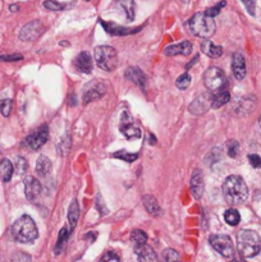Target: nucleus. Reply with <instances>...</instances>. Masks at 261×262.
<instances>
[{"mask_svg":"<svg viewBox=\"0 0 261 262\" xmlns=\"http://www.w3.org/2000/svg\"><path fill=\"white\" fill-rule=\"evenodd\" d=\"M232 70L236 80L238 81H242L245 78V76H246V62H245L244 55L240 54V52H236V54L233 55Z\"/></svg>","mask_w":261,"mask_h":262,"instance_id":"dca6fc26","label":"nucleus"},{"mask_svg":"<svg viewBox=\"0 0 261 262\" xmlns=\"http://www.w3.org/2000/svg\"><path fill=\"white\" fill-rule=\"evenodd\" d=\"M101 25L104 26V28H105L106 32H109V33H112V35H130V33H133V32H137L138 30H134V31H132V30H130V28H124V27H119V26L114 25V23H106V22L101 21Z\"/></svg>","mask_w":261,"mask_h":262,"instance_id":"393cba45","label":"nucleus"},{"mask_svg":"<svg viewBox=\"0 0 261 262\" xmlns=\"http://www.w3.org/2000/svg\"><path fill=\"white\" fill-rule=\"evenodd\" d=\"M18 9H19V7H18V5H12L11 7L12 12H16V11H18Z\"/></svg>","mask_w":261,"mask_h":262,"instance_id":"49530a36","label":"nucleus"},{"mask_svg":"<svg viewBox=\"0 0 261 262\" xmlns=\"http://www.w3.org/2000/svg\"><path fill=\"white\" fill-rule=\"evenodd\" d=\"M95 62L101 69L112 72L118 66V54L113 46H98L95 49Z\"/></svg>","mask_w":261,"mask_h":262,"instance_id":"39448f33","label":"nucleus"},{"mask_svg":"<svg viewBox=\"0 0 261 262\" xmlns=\"http://www.w3.org/2000/svg\"><path fill=\"white\" fill-rule=\"evenodd\" d=\"M238 148H240V145L238 142L234 140L228 141V144H227V151H228V155L230 157H236L237 154H238Z\"/></svg>","mask_w":261,"mask_h":262,"instance_id":"c9c22d12","label":"nucleus"},{"mask_svg":"<svg viewBox=\"0 0 261 262\" xmlns=\"http://www.w3.org/2000/svg\"><path fill=\"white\" fill-rule=\"evenodd\" d=\"M15 171V166L8 159H3L0 163V178L3 182H9Z\"/></svg>","mask_w":261,"mask_h":262,"instance_id":"b1692460","label":"nucleus"},{"mask_svg":"<svg viewBox=\"0 0 261 262\" xmlns=\"http://www.w3.org/2000/svg\"><path fill=\"white\" fill-rule=\"evenodd\" d=\"M12 106H13L12 100L5 98V100H3V102L0 104V112H1V114H3L4 116H9V114H11L12 112Z\"/></svg>","mask_w":261,"mask_h":262,"instance_id":"e433bc0d","label":"nucleus"},{"mask_svg":"<svg viewBox=\"0 0 261 262\" xmlns=\"http://www.w3.org/2000/svg\"><path fill=\"white\" fill-rule=\"evenodd\" d=\"M248 160H250V164L254 166V168H260L261 166V157L256 154L248 155Z\"/></svg>","mask_w":261,"mask_h":262,"instance_id":"79ce46f5","label":"nucleus"},{"mask_svg":"<svg viewBox=\"0 0 261 262\" xmlns=\"http://www.w3.org/2000/svg\"><path fill=\"white\" fill-rule=\"evenodd\" d=\"M242 3L245 4V7L248 11L251 16H255V5H256V0H242Z\"/></svg>","mask_w":261,"mask_h":262,"instance_id":"a19ab883","label":"nucleus"},{"mask_svg":"<svg viewBox=\"0 0 261 262\" xmlns=\"http://www.w3.org/2000/svg\"><path fill=\"white\" fill-rule=\"evenodd\" d=\"M223 196L232 206L244 203L248 196L246 183L238 175H230L223 183Z\"/></svg>","mask_w":261,"mask_h":262,"instance_id":"f257e3e1","label":"nucleus"},{"mask_svg":"<svg viewBox=\"0 0 261 262\" xmlns=\"http://www.w3.org/2000/svg\"><path fill=\"white\" fill-rule=\"evenodd\" d=\"M44 7L49 11H62L64 8L63 4L58 3V1H54V0H45L44 1Z\"/></svg>","mask_w":261,"mask_h":262,"instance_id":"58836bf2","label":"nucleus"},{"mask_svg":"<svg viewBox=\"0 0 261 262\" xmlns=\"http://www.w3.org/2000/svg\"><path fill=\"white\" fill-rule=\"evenodd\" d=\"M201 50L209 58H219L223 54V48L215 45L209 39H204V41L201 42Z\"/></svg>","mask_w":261,"mask_h":262,"instance_id":"412c9836","label":"nucleus"},{"mask_svg":"<svg viewBox=\"0 0 261 262\" xmlns=\"http://www.w3.org/2000/svg\"><path fill=\"white\" fill-rule=\"evenodd\" d=\"M74 66L82 73H91L92 72V59L90 54L86 51H82L80 55L74 59Z\"/></svg>","mask_w":261,"mask_h":262,"instance_id":"a211bd4d","label":"nucleus"},{"mask_svg":"<svg viewBox=\"0 0 261 262\" xmlns=\"http://www.w3.org/2000/svg\"><path fill=\"white\" fill-rule=\"evenodd\" d=\"M134 251H136V255H137L140 262H159L158 256L154 252V249L151 247H148V246H136Z\"/></svg>","mask_w":261,"mask_h":262,"instance_id":"f3484780","label":"nucleus"},{"mask_svg":"<svg viewBox=\"0 0 261 262\" xmlns=\"http://www.w3.org/2000/svg\"><path fill=\"white\" fill-rule=\"evenodd\" d=\"M226 1H220V3H218L216 5H214V7L209 8L208 11L205 12V13L208 14L209 17H215V16H218L219 13H220V11H222L223 7H226Z\"/></svg>","mask_w":261,"mask_h":262,"instance_id":"4c0bfd02","label":"nucleus"},{"mask_svg":"<svg viewBox=\"0 0 261 262\" xmlns=\"http://www.w3.org/2000/svg\"><path fill=\"white\" fill-rule=\"evenodd\" d=\"M142 202H144V206L147 210V213L152 216H160L162 215V207L159 206V202L156 201V198L151 195H146L142 198Z\"/></svg>","mask_w":261,"mask_h":262,"instance_id":"aec40b11","label":"nucleus"},{"mask_svg":"<svg viewBox=\"0 0 261 262\" xmlns=\"http://www.w3.org/2000/svg\"><path fill=\"white\" fill-rule=\"evenodd\" d=\"M120 7L123 8V11L126 12L128 21H132L134 18V0H119Z\"/></svg>","mask_w":261,"mask_h":262,"instance_id":"c85d7f7f","label":"nucleus"},{"mask_svg":"<svg viewBox=\"0 0 261 262\" xmlns=\"http://www.w3.org/2000/svg\"><path fill=\"white\" fill-rule=\"evenodd\" d=\"M69 148H71V138H65V140L62 141V144H60V150L67 152Z\"/></svg>","mask_w":261,"mask_h":262,"instance_id":"c03bdc74","label":"nucleus"},{"mask_svg":"<svg viewBox=\"0 0 261 262\" xmlns=\"http://www.w3.org/2000/svg\"><path fill=\"white\" fill-rule=\"evenodd\" d=\"M212 98H214L212 92H205V94L197 96L188 106L191 114H194V115L205 114L209 109L212 108Z\"/></svg>","mask_w":261,"mask_h":262,"instance_id":"6e6552de","label":"nucleus"},{"mask_svg":"<svg viewBox=\"0 0 261 262\" xmlns=\"http://www.w3.org/2000/svg\"><path fill=\"white\" fill-rule=\"evenodd\" d=\"M12 235L19 243H32L39 237V231L32 217H30L29 215H23L13 224Z\"/></svg>","mask_w":261,"mask_h":262,"instance_id":"f03ea898","label":"nucleus"},{"mask_svg":"<svg viewBox=\"0 0 261 262\" xmlns=\"http://www.w3.org/2000/svg\"><path fill=\"white\" fill-rule=\"evenodd\" d=\"M204 83L210 92H216L227 83L226 74L218 66H210L204 74Z\"/></svg>","mask_w":261,"mask_h":262,"instance_id":"423d86ee","label":"nucleus"},{"mask_svg":"<svg viewBox=\"0 0 261 262\" xmlns=\"http://www.w3.org/2000/svg\"><path fill=\"white\" fill-rule=\"evenodd\" d=\"M204 177L200 169H196L194 171V174L191 177V192L192 196L196 199H201L202 195H204Z\"/></svg>","mask_w":261,"mask_h":262,"instance_id":"4468645a","label":"nucleus"},{"mask_svg":"<svg viewBox=\"0 0 261 262\" xmlns=\"http://www.w3.org/2000/svg\"><path fill=\"white\" fill-rule=\"evenodd\" d=\"M130 239H132V242H133L136 246L146 245V242H147V235H146L145 231L136 229V230L132 231V234H130Z\"/></svg>","mask_w":261,"mask_h":262,"instance_id":"c756f323","label":"nucleus"},{"mask_svg":"<svg viewBox=\"0 0 261 262\" xmlns=\"http://www.w3.org/2000/svg\"><path fill=\"white\" fill-rule=\"evenodd\" d=\"M113 156L116 157V159H120V160L126 161V163H133V161L137 160L138 155L130 154V152H128V151H126V150H120V151H116Z\"/></svg>","mask_w":261,"mask_h":262,"instance_id":"7c9ffc66","label":"nucleus"},{"mask_svg":"<svg viewBox=\"0 0 261 262\" xmlns=\"http://www.w3.org/2000/svg\"><path fill=\"white\" fill-rule=\"evenodd\" d=\"M237 248L245 259L254 257L260 252L261 239L259 234L254 230H241L237 234Z\"/></svg>","mask_w":261,"mask_h":262,"instance_id":"7ed1b4c3","label":"nucleus"},{"mask_svg":"<svg viewBox=\"0 0 261 262\" xmlns=\"http://www.w3.org/2000/svg\"><path fill=\"white\" fill-rule=\"evenodd\" d=\"M41 191H43V187L37 179L31 175L25 179V195L30 202H36L41 195Z\"/></svg>","mask_w":261,"mask_h":262,"instance_id":"ddd939ff","label":"nucleus"},{"mask_svg":"<svg viewBox=\"0 0 261 262\" xmlns=\"http://www.w3.org/2000/svg\"><path fill=\"white\" fill-rule=\"evenodd\" d=\"M36 171H37V174L40 177H46L49 174L51 171V161H50L49 157L41 155L37 159V161H36Z\"/></svg>","mask_w":261,"mask_h":262,"instance_id":"5701e85b","label":"nucleus"},{"mask_svg":"<svg viewBox=\"0 0 261 262\" xmlns=\"http://www.w3.org/2000/svg\"><path fill=\"white\" fill-rule=\"evenodd\" d=\"M259 124H260V127H261V115H260V119H259Z\"/></svg>","mask_w":261,"mask_h":262,"instance_id":"09e8293b","label":"nucleus"},{"mask_svg":"<svg viewBox=\"0 0 261 262\" xmlns=\"http://www.w3.org/2000/svg\"><path fill=\"white\" fill-rule=\"evenodd\" d=\"M68 237H69V231L67 230V228H62V230L59 231V235H58L57 245H55V255L60 253L62 249L64 248V246L68 241Z\"/></svg>","mask_w":261,"mask_h":262,"instance_id":"cd10ccee","label":"nucleus"},{"mask_svg":"<svg viewBox=\"0 0 261 262\" xmlns=\"http://www.w3.org/2000/svg\"><path fill=\"white\" fill-rule=\"evenodd\" d=\"M126 77H127V80L132 81L133 83H136L141 88H145L146 76L137 66H130V68L126 70Z\"/></svg>","mask_w":261,"mask_h":262,"instance_id":"6ab92c4d","label":"nucleus"},{"mask_svg":"<svg viewBox=\"0 0 261 262\" xmlns=\"http://www.w3.org/2000/svg\"><path fill=\"white\" fill-rule=\"evenodd\" d=\"M106 94V86L99 81H92L83 88V104L96 101Z\"/></svg>","mask_w":261,"mask_h":262,"instance_id":"1a4fd4ad","label":"nucleus"},{"mask_svg":"<svg viewBox=\"0 0 261 262\" xmlns=\"http://www.w3.org/2000/svg\"><path fill=\"white\" fill-rule=\"evenodd\" d=\"M164 259H165V262H180L179 253L172 248L164 251Z\"/></svg>","mask_w":261,"mask_h":262,"instance_id":"f704fd0d","label":"nucleus"},{"mask_svg":"<svg viewBox=\"0 0 261 262\" xmlns=\"http://www.w3.org/2000/svg\"><path fill=\"white\" fill-rule=\"evenodd\" d=\"M230 95L228 91H220L218 95H215L212 98V109L222 108L223 105H226L227 102H229Z\"/></svg>","mask_w":261,"mask_h":262,"instance_id":"a878e982","label":"nucleus"},{"mask_svg":"<svg viewBox=\"0 0 261 262\" xmlns=\"http://www.w3.org/2000/svg\"><path fill=\"white\" fill-rule=\"evenodd\" d=\"M119 131L127 137L128 140H133V138H140L141 137V130L136 126V123L133 122V119L130 118V115L127 112H124L122 114L119 123Z\"/></svg>","mask_w":261,"mask_h":262,"instance_id":"9d476101","label":"nucleus"},{"mask_svg":"<svg viewBox=\"0 0 261 262\" xmlns=\"http://www.w3.org/2000/svg\"><path fill=\"white\" fill-rule=\"evenodd\" d=\"M45 31L43 22L41 21H32L22 28L21 33H19V39L22 41H33L39 37L43 32Z\"/></svg>","mask_w":261,"mask_h":262,"instance_id":"f8f14e48","label":"nucleus"},{"mask_svg":"<svg viewBox=\"0 0 261 262\" xmlns=\"http://www.w3.org/2000/svg\"><path fill=\"white\" fill-rule=\"evenodd\" d=\"M209 242L218 253L226 257V259H233L234 257V247L233 242L228 235L226 234H212L209 238Z\"/></svg>","mask_w":261,"mask_h":262,"instance_id":"0eeeda50","label":"nucleus"},{"mask_svg":"<svg viewBox=\"0 0 261 262\" xmlns=\"http://www.w3.org/2000/svg\"><path fill=\"white\" fill-rule=\"evenodd\" d=\"M220 156H222V152H220V150H219V148H214V150L210 151V154L206 156V159H205V163H206L208 165L215 164V163H218V161L220 160Z\"/></svg>","mask_w":261,"mask_h":262,"instance_id":"72a5a7b5","label":"nucleus"},{"mask_svg":"<svg viewBox=\"0 0 261 262\" xmlns=\"http://www.w3.org/2000/svg\"><path fill=\"white\" fill-rule=\"evenodd\" d=\"M215 22L214 18L209 17L208 14L198 12L191 18L190 30L195 36L201 37V39H210L215 33Z\"/></svg>","mask_w":261,"mask_h":262,"instance_id":"20e7f679","label":"nucleus"},{"mask_svg":"<svg viewBox=\"0 0 261 262\" xmlns=\"http://www.w3.org/2000/svg\"><path fill=\"white\" fill-rule=\"evenodd\" d=\"M192 52V44L190 41H183L176 45L166 46L164 50V54L166 56H176V55H183L187 56Z\"/></svg>","mask_w":261,"mask_h":262,"instance_id":"2eb2a0df","label":"nucleus"},{"mask_svg":"<svg viewBox=\"0 0 261 262\" xmlns=\"http://www.w3.org/2000/svg\"><path fill=\"white\" fill-rule=\"evenodd\" d=\"M15 168H16V170H17L18 174L23 175L26 171H27V169H29V163L26 161L25 157L17 156V159H16Z\"/></svg>","mask_w":261,"mask_h":262,"instance_id":"2f4dec72","label":"nucleus"},{"mask_svg":"<svg viewBox=\"0 0 261 262\" xmlns=\"http://www.w3.org/2000/svg\"><path fill=\"white\" fill-rule=\"evenodd\" d=\"M99 262H119V257L114 252H105Z\"/></svg>","mask_w":261,"mask_h":262,"instance_id":"ea45409f","label":"nucleus"},{"mask_svg":"<svg viewBox=\"0 0 261 262\" xmlns=\"http://www.w3.org/2000/svg\"><path fill=\"white\" fill-rule=\"evenodd\" d=\"M184 1H186V3H187V1H188V0H184Z\"/></svg>","mask_w":261,"mask_h":262,"instance_id":"8fccbe9b","label":"nucleus"},{"mask_svg":"<svg viewBox=\"0 0 261 262\" xmlns=\"http://www.w3.org/2000/svg\"><path fill=\"white\" fill-rule=\"evenodd\" d=\"M48 138H49V128L48 126H43L26 138L25 145L29 146L31 150H39L46 144Z\"/></svg>","mask_w":261,"mask_h":262,"instance_id":"9b49d317","label":"nucleus"},{"mask_svg":"<svg viewBox=\"0 0 261 262\" xmlns=\"http://www.w3.org/2000/svg\"><path fill=\"white\" fill-rule=\"evenodd\" d=\"M224 220L227 224H229L230 227H236L241 221V215L236 209H229L227 210L224 213Z\"/></svg>","mask_w":261,"mask_h":262,"instance_id":"bb28decb","label":"nucleus"},{"mask_svg":"<svg viewBox=\"0 0 261 262\" xmlns=\"http://www.w3.org/2000/svg\"><path fill=\"white\" fill-rule=\"evenodd\" d=\"M148 144L150 145H155L156 144V141H155V137L152 136V134H150V137H148Z\"/></svg>","mask_w":261,"mask_h":262,"instance_id":"a18cd8bd","label":"nucleus"},{"mask_svg":"<svg viewBox=\"0 0 261 262\" xmlns=\"http://www.w3.org/2000/svg\"><path fill=\"white\" fill-rule=\"evenodd\" d=\"M86 1H88V0H86Z\"/></svg>","mask_w":261,"mask_h":262,"instance_id":"3c124183","label":"nucleus"},{"mask_svg":"<svg viewBox=\"0 0 261 262\" xmlns=\"http://www.w3.org/2000/svg\"><path fill=\"white\" fill-rule=\"evenodd\" d=\"M23 56L21 54H15V55H3L0 56L1 62H17V60H22Z\"/></svg>","mask_w":261,"mask_h":262,"instance_id":"37998d69","label":"nucleus"},{"mask_svg":"<svg viewBox=\"0 0 261 262\" xmlns=\"http://www.w3.org/2000/svg\"><path fill=\"white\" fill-rule=\"evenodd\" d=\"M190 84H191V76L188 73H183L182 76H179L176 82V86L179 88V90H187V88L190 87Z\"/></svg>","mask_w":261,"mask_h":262,"instance_id":"473e14b6","label":"nucleus"},{"mask_svg":"<svg viewBox=\"0 0 261 262\" xmlns=\"http://www.w3.org/2000/svg\"><path fill=\"white\" fill-rule=\"evenodd\" d=\"M230 262H246L245 260H232Z\"/></svg>","mask_w":261,"mask_h":262,"instance_id":"de8ad7c7","label":"nucleus"},{"mask_svg":"<svg viewBox=\"0 0 261 262\" xmlns=\"http://www.w3.org/2000/svg\"><path fill=\"white\" fill-rule=\"evenodd\" d=\"M78 219H80V205H78L77 199H73L69 205V209H68V221L71 225V230H73L76 228Z\"/></svg>","mask_w":261,"mask_h":262,"instance_id":"4be33fe9","label":"nucleus"}]
</instances>
